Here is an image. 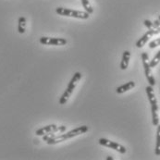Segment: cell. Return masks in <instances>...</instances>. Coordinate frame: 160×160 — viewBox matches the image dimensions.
Returning <instances> with one entry per match:
<instances>
[{
    "label": "cell",
    "mask_w": 160,
    "mask_h": 160,
    "mask_svg": "<svg viewBox=\"0 0 160 160\" xmlns=\"http://www.w3.org/2000/svg\"><path fill=\"white\" fill-rule=\"evenodd\" d=\"M89 128L87 126H81V127H78L72 131H69L66 133H62V134H59V135H55L53 138L49 139L46 141V143L47 144H57V143H59V142H62L70 138L76 137V136H79L81 134H83L85 133L86 132H88Z\"/></svg>",
    "instance_id": "cell-1"
},
{
    "label": "cell",
    "mask_w": 160,
    "mask_h": 160,
    "mask_svg": "<svg viewBox=\"0 0 160 160\" xmlns=\"http://www.w3.org/2000/svg\"><path fill=\"white\" fill-rule=\"evenodd\" d=\"M146 94L148 97V100L151 104V110H152V122L154 126H158L159 124V117H158V106L157 97L155 94V92L153 89V86L149 85L145 88Z\"/></svg>",
    "instance_id": "cell-2"
},
{
    "label": "cell",
    "mask_w": 160,
    "mask_h": 160,
    "mask_svg": "<svg viewBox=\"0 0 160 160\" xmlns=\"http://www.w3.org/2000/svg\"><path fill=\"white\" fill-rule=\"evenodd\" d=\"M81 78H82V74H81L80 72H76V73L73 75V77H72L71 80L69 81L66 91L63 92V94L61 95V97H60V99H59V104H60V105H65V104L68 102L69 96H70L71 93L73 92L75 87L77 86V84H78V82H79V81L81 80Z\"/></svg>",
    "instance_id": "cell-3"
},
{
    "label": "cell",
    "mask_w": 160,
    "mask_h": 160,
    "mask_svg": "<svg viewBox=\"0 0 160 160\" xmlns=\"http://www.w3.org/2000/svg\"><path fill=\"white\" fill-rule=\"evenodd\" d=\"M56 12L61 16H66V17H72L76 19H81V20H87L89 18V13L86 11H79V10H73L69 8H57Z\"/></svg>",
    "instance_id": "cell-4"
},
{
    "label": "cell",
    "mask_w": 160,
    "mask_h": 160,
    "mask_svg": "<svg viewBox=\"0 0 160 160\" xmlns=\"http://www.w3.org/2000/svg\"><path fill=\"white\" fill-rule=\"evenodd\" d=\"M142 65H143V69H144L145 77H146L149 84L151 86H154L156 84V80H155V77L152 73V68L150 67V64H149V57H148V54L146 52L142 53Z\"/></svg>",
    "instance_id": "cell-5"
},
{
    "label": "cell",
    "mask_w": 160,
    "mask_h": 160,
    "mask_svg": "<svg viewBox=\"0 0 160 160\" xmlns=\"http://www.w3.org/2000/svg\"><path fill=\"white\" fill-rule=\"evenodd\" d=\"M66 131V127L65 126H59L58 127L57 125L55 124H50V125H47L45 126L39 130L36 131L35 134L38 135V136H44L46 134L48 133H54V132H63Z\"/></svg>",
    "instance_id": "cell-6"
},
{
    "label": "cell",
    "mask_w": 160,
    "mask_h": 160,
    "mask_svg": "<svg viewBox=\"0 0 160 160\" xmlns=\"http://www.w3.org/2000/svg\"><path fill=\"white\" fill-rule=\"evenodd\" d=\"M98 142H99V144H101V145H103V146H106V147L114 149V150L118 151V152L120 153V154H125L126 151H127L126 148H125L123 145H121V144H119V143H118V142H112V141H110V140L105 139V138L99 139Z\"/></svg>",
    "instance_id": "cell-7"
},
{
    "label": "cell",
    "mask_w": 160,
    "mask_h": 160,
    "mask_svg": "<svg viewBox=\"0 0 160 160\" xmlns=\"http://www.w3.org/2000/svg\"><path fill=\"white\" fill-rule=\"evenodd\" d=\"M39 42L46 46H65L67 40L64 38H53V37H41Z\"/></svg>",
    "instance_id": "cell-8"
},
{
    "label": "cell",
    "mask_w": 160,
    "mask_h": 160,
    "mask_svg": "<svg viewBox=\"0 0 160 160\" xmlns=\"http://www.w3.org/2000/svg\"><path fill=\"white\" fill-rule=\"evenodd\" d=\"M154 35H156L153 32H151V31H148L147 32H145L139 40H138L137 42H136V46H137L138 48H142V47H143V46H145V44L150 40V38H152Z\"/></svg>",
    "instance_id": "cell-9"
},
{
    "label": "cell",
    "mask_w": 160,
    "mask_h": 160,
    "mask_svg": "<svg viewBox=\"0 0 160 160\" xmlns=\"http://www.w3.org/2000/svg\"><path fill=\"white\" fill-rule=\"evenodd\" d=\"M130 59H131V52L128 51V50L124 51L123 56H122V60H121V63H120V69L122 70H125L128 68L129 63H130Z\"/></svg>",
    "instance_id": "cell-10"
},
{
    "label": "cell",
    "mask_w": 160,
    "mask_h": 160,
    "mask_svg": "<svg viewBox=\"0 0 160 160\" xmlns=\"http://www.w3.org/2000/svg\"><path fill=\"white\" fill-rule=\"evenodd\" d=\"M134 87H135V82H127V83H125V84H123V85L118 86V87L116 89V92L120 94V93H123V92L129 91V90H132V89L134 88Z\"/></svg>",
    "instance_id": "cell-11"
},
{
    "label": "cell",
    "mask_w": 160,
    "mask_h": 160,
    "mask_svg": "<svg viewBox=\"0 0 160 160\" xmlns=\"http://www.w3.org/2000/svg\"><path fill=\"white\" fill-rule=\"evenodd\" d=\"M143 24L148 28V31L153 32L155 34H159L160 33V26H157L155 23L150 22L149 20H145L143 22Z\"/></svg>",
    "instance_id": "cell-12"
},
{
    "label": "cell",
    "mask_w": 160,
    "mask_h": 160,
    "mask_svg": "<svg viewBox=\"0 0 160 160\" xmlns=\"http://www.w3.org/2000/svg\"><path fill=\"white\" fill-rule=\"evenodd\" d=\"M26 30V19L24 17H21L18 22V32L20 33H24Z\"/></svg>",
    "instance_id": "cell-13"
},
{
    "label": "cell",
    "mask_w": 160,
    "mask_h": 160,
    "mask_svg": "<svg viewBox=\"0 0 160 160\" xmlns=\"http://www.w3.org/2000/svg\"><path fill=\"white\" fill-rule=\"evenodd\" d=\"M155 153L157 156H160V125H158V131H157V143H156V150Z\"/></svg>",
    "instance_id": "cell-14"
},
{
    "label": "cell",
    "mask_w": 160,
    "mask_h": 160,
    "mask_svg": "<svg viewBox=\"0 0 160 160\" xmlns=\"http://www.w3.org/2000/svg\"><path fill=\"white\" fill-rule=\"evenodd\" d=\"M81 1H82V6L84 8L85 11L87 13H89V14H92L93 13V8H92V7L91 6L89 0H81Z\"/></svg>",
    "instance_id": "cell-15"
},
{
    "label": "cell",
    "mask_w": 160,
    "mask_h": 160,
    "mask_svg": "<svg viewBox=\"0 0 160 160\" xmlns=\"http://www.w3.org/2000/svg\"><path fill=\"white\" fill-rule=\"evenodd\" d=\"M160 62V50L157 53V55L154 57V58L149 62V64H150V67L151 68H155L158 63Z\"/></svg>",
    "instance_id": "cell-16"
},
{
    "label": "cell",
    "mask_w": 160,
    "mask_h": 160,
    "mask_svg": "<svg viewBox=\"0 0 160 160\" xmlns=\"http://www.w3.org/2000/svg\"><path fill=\"white\" fill-rule=\"evenodd\" d=\"M159 46L160 38H158V39H156V40H154V41H152V42L149 43V47H150L151 49H154V48H156V47H158V46Z\"/></svg>",
    "instance_id": "cell-17"
},
{
    "label": "cell",
    "mask_w": 160,
    "mask_h": 160,
    "mask_svg": "<svg viewBox=\"0 0 160 160\" xmlns=\"http://www.w3.org/2000/svg\"><path fill=\"white\" fill-rule=\"evenodd\" d=\"M154 23H155V24H156L157 26H160V21H159V20H158V21H155V22H154Z\"/></svg>",
    "instance_id": "cell-18"
},
{
    "label": "cell",
    "mask_w": 160,
    "mask_h": 160,
    "mask_svg": "<svg viewBox=\"0 0 160 160\" xmlns=\"http://www.w3.org/2000/svg\"><path fill=\"white\" fill-rule=\"evenodd\" d=\"M107 160H113V158H111V157H108V158H107Z\"/></svg>",
    "instance_id": "cell-19"
},
{
    "label": "cell",
    "mask_w": 160,
    "mask_h": 160,
    "mask_svg": "<svg viewBox=\"0 0 160 160\" xmlns=\"http://www.w3.org/2000/svg\"><path fill=\"white\" fill-rule=\"evenodd\" d=\"M158 20H159V21H160V16H159V17H158Z\"/></svg>",
    "instance_id": "cell-20"
}]
</instances>
